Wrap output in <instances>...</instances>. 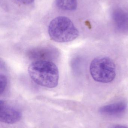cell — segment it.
Masks as SVG:
<instances>
[{
    "mask_svg": "<svg viewBox=\"0 0 128 128\" xmlns=\"http://www.w3.org/2000/svg\"><path fill=\"white\" fill-rule=\"evenodd\" d=\"M28 72L32 80L39 86L49 88H55L58 86V69L50 61H35L29 65Z\"/></svg>",
    "mask_w": 128,
    "mask_h": 128,
    "instance_id": "obj_1",
    "label": "cell"
},
{
    "mask_svg": "<svg viewBox=\"0 0 128 128\" xmlns=\"http://www.w3.org/2000/svg\"><path fill=\"white\" fill-rule=\"evenodd\" d=\"M48 33L52 40L57 42H70L79 36V31L70 19L59 16L53 20L49 25Z\"/></svg>",
    "mask_w": 128,
    "mask_h": 128,
    "instance_id": "obj_2",
    "label": "cell"
},
{
    "mask_svg": "<svg viewBox=\"0 0 128 128\" xmlns=\"http://www.w3.org/2000/svg\"><path fill=\"white\" fill-rule=\"evenodd\" d=\"M91 76L96 82L107 83L112 81L116 75L113 61L107 57H98L92 61L90 66Z\"/></svg>",
    "mask_w": 128,
    "mask_h": 128,
    "instance_id": "obj_3",
    "label": "cell"
},
{
    "mask_svg": "<svg viewBox=\"0 0 128 128\" xmlns=\"http://www.w3.org/2000/svg\"><path fill=\"white\" fill-rule=\"evenodd\" d=\"M22 116L18 109L8 105L4 101L0 102V120L1 122L12 124L19 122Z\"/></svg>",
    "mask_w": 128,
    "mask_h": 128,
    "instance_id": "obj_4",
    "label": "cell"
},
{
    "mask_svg": "<svg viewBox=\"0 0 128 128\" xmlns=\"http://www.w3.org/2000/svg\"><path fill=\"white\" fill-rule=\"evenodd\" d=\"M127 104L123 102H120L103 106L100 108L99 112L104 115L114 116L122 113L126 110Z\"/></svg>",
    "mask_w": 128,
    "mask_h": 128,
    "instance_id": "obj_5",
    "label": "cell"
},
{
    "mask_svg": "<svg viewBox=\"0 0 128 128\" xmlns=\"http://www.w3.org/2000/svg\"><path fill=\"white\" fill-rule=\"evenodd\" d=\"M113 18L115 24L119 29L128 30V13L120 9L116 10L113 14Z\"/></svg>",
    "mask_w": 128,
    "mask_h": 128,
    "instance_id": "obj_6",
    "label": "cell"
},
{
    "mask_svg": "<svg viewBox=\"0 0 128 128\" xmlns=\"http://www.w3.org/2000/svg\"><path fill=\"white\" fill-rule=\"evenodd\" d=\"M52 50V49L45 48L35 49L30 51L29 56L32 58L35 59V61H49L50 56L48 55V53H51Z\"/></svg>",
    "mask_w": 128,
    "mask_h": 128,
    "instance_id": "obj_7",
    "label": "cell"
},
{
    "mask_svg": "<svg viewBox=\"0 0 128 128\" xmlns=\"http://www.w3.org/2000/svg\"><path fill=\"white\" fill-rule=\"evenodd\" d=\"M56 4L59 9L67 11L74 10L77 6V0H56Z\"/></svg>",
    "mask_w": 128,
    "mask_h": 128,
    "instance_id": "obj_8",
    "label": "cell"
},
{
    "mask_svg": "<svg viewBox=\"0 0 128 128\" xmlns=\"http://www.w3.org/2000/svg\"><path fill=\"white\" fill-rule=\"evenodd\" d=\"M1 94H2L6 89L7 85V79L4 74H1Z\"/></svg>",
    "mask_w": 128,
    "mask_h": 128,
    "instance_id": "obj_9",
    "label": "cell"
},
{
    "mask_svg": "<svg viewBox=\"0 0 128 128\" xmlns=\"http://www.w3.org/2000/svg\"><path fill=\"white\" fill-rule=\"evenodd\" d=\"M18 3L24 4H32L34 0H15Z\"/></svg>",
    "mask_w": 128,
    "mask_h": 128,
    "instance_id": "obj_10",
    "label": "cell"
},
{
    "mask_svg": "<svg viewBox=\"0 0 128 128\" xmlns=\"http://www.w3.org/2000/svg\"><path fill=\"white\" fill-rule=\"evenodd\" d=\"M110 128H128L127 127L124 126L120 125H116L112 126Z\"/></svg>",
    "mask_w": 128,
    "mask_h": 128,
    "instance_id": "obj_11",
    "label": "cell"
}]
</instances>
